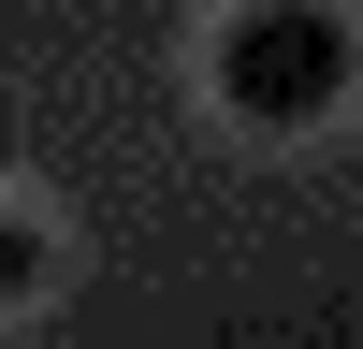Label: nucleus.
Returning a JSON list of instances; mask_svg holds the SVG:
<instances>
[{"mask_svg": "<svg viewBox=\"0 0 363 349\" xmlns=\"http://www.w3.org/2000/svg\"><path fill=\"white\" fill-rule=\"evenodd\" d=\"M335 87H349V15L335 0H247V15L218 29V102L262 116V131L320 116Z\"/></svg>", "mask_w": 363, "mask_h": 349, "instance_id": "nucleus-1", "label": "nucleus"}]
</instances>
